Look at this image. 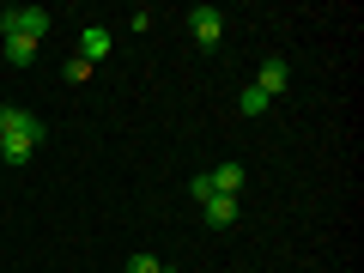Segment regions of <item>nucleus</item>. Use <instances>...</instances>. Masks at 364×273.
I'll list each match as a JSON object with an SVG mask.
<instances>
[{
	"mask_svg": "<svg viewBox=\"0 0 364 273\" xmlns=\"http://www.w3.org/2000/svg\"><path fill=\"white\" fill-rule=\"evenodd\" d=\"M237 104H243V116H261L273 97H267V91H255V85H243V97H237Z\"/></svg>",
	"mask_w": 364,
	"mask_h": 273,
	"instance_id": "nucleus-9",
	"label": "nucleus"
},
{
	"mask_svg": "<svg viewBox=\"0 0 364 273\" xmlns=\"http://www.w3.org/2000/svg\"><path fill=\"white\" fill-rule=\"evenodd\" d=\"M286 79H291L286 61H261L255 67V91H267V97H273V91H286Z\"/></svg>",
	"mask_w": 364,
	"mask_h": 273,
	"instance_id": "nucleus-7",
	"label": "nucleus"
},
{
	"mask_svg": "<svg viewBox=\"0 0 364 273\" xmlns=\"http://www.w3.org/2000/svg\"><path fill=\"white\" fill-rule=\"evenodd\" d=\"M43 134H49V128H43V116L13 109V104L0 109V158H6V164H25V158L43 146Z\"/></svg>",
	"mask_w": 364,
	"mask_h": 273,
	"instance_id": "nucleus-1",
	"label": "nucleus"
},
{
	"mask_svg": "<svg viewBox=\"0 0 364 273\" xmlns=\"http://www.w3.org/2000/svg\"><path fill=\"white\" fill-rule=\"evenodd\" d=\"M200 207H207V225H213V231H225V225H237V213H243V207H237V195H207Z\"/></svg>",
	"mask_w": 364,
	"mask_h": 273,
	"instance_id": "nucleus-5",
	"label": "nucleus"
},
{
	"mask_svg": "<svg viewBox=\"0 0 364 273\" xmlns=\"http://www.w3.org/2000/svg\"><path fill=\"white\" fill-rule=\"evenodd\" d=\"M188 37H195L200 49H219V37H225V13H219V6H195V13H188Z\"/></svg>",
	"mask_w": 364,
	"mask_h": 273,
	"instance_id": "nucleus-3",
	"label": "nucleus"
},
{
	"mask_svg": "<svg viewBox=\"0 0 364 273\" xmlns=\"http://www.w3.org/2000/svg\"><path fill=\"white\" fill-rule=\"evenodd\" d=\"M243 176H249L243 164H213L207 170V188H213V195H243Z\"/></svg>",
	"mask_w": 364,
	"mask_h": 273,
	"instance_id": "nucleus-4",
	"label": "nucleus"
},
{
	"mask_svg": "<svg viewBox=\"0 0 364 273\" xmlns=\"http://www.w3.org/2000/svg\"><path fill=\"white\" fill-rule=\"evenodd\" d=\"M104 55H109V31H104V25H85V31H79V61L97 67Z\"/></svg>",
	"mask_w": 364,
	"mask_h": 273,
	"instance_id": "nucleus-6",
	"label": "nucleus"
},
{
	"mask_svg": "<svg viewBox=\"0 0 364 273\" xmlns=\"http://www.w3.org/2000/svg\"><path fill=\"white\" fill-rule=\"evenodd\" d=\"M128 273H170V267H164L158 255H146V249H140V255H128Z\"/></svg>",
	"mask_w": 364,
	"mask_h": 273,
	"instance_id": "nucleus-10",
	"label": "nucleus"
},
{
	"mask_svg": "<svg viewBox=\"0 0 364 273\" xmlns=\"http://www.w3.org/2000/svg\"><path fill=\"white\" fill-rule=\"evenodd\" d=\"M6 61H13V67H31V61H37V43H31V37H6Z\"/></svg>",
	"mask_w": 364,
	"mask_h": 273,
	"instance_id": "nucleus-8",
	"label": "nucleus"
},
{
	"mask_svg": "<svg viewBox=\"0 0 364 273\" xmlns=\"http://www.w3.org/2000/svg\"><path fill=\"white\" fill-rule=\"evenodd\" d=\"M49 25H55V18L43 13V6H6V13H0V37H31V43H43V37H49Z\"/></svg>",
	"mask_w": 364,
	"mask_h": 273,
	"instance_id": "nucleus-2",
	"label": "nucleus"
},
{
	"mask_svg": "<svg viewBox=\"0 0 364 273\" xmlns=\"http://www.w3.org/2000/svg\"><path fill=\"white\" fill-rule=\"evenodd\" d=\"M85 79H91V61H79V55H73V61H67V85H85Z\"/></svg>",
	"mask_w": 364,
	"mask_h": 273,
	"instance_id": "nucleus-11",
	"label": "nucleus"
}]
</instances>
